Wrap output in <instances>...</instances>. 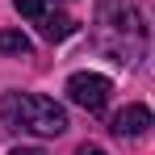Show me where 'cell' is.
I'll return each instance as SVG.
<instances>
[{
	"mask_svg": "<svg viewBox=\"0 0 155 155\" xmlns=\"http://www.w3.org/2000/svg\"><path fill=\"white\" fill-rule=\"evenodd\" d=\"M0 113H4L8 130H29L42 138H59L67 130V113L51 97H38V92H8L0 101Z\"/></svg>",
	"mask_w": 155,
	"mask_h": 155,
	"instance_id": "cell-1",
	"label": "cell"
},
{
	"mask_svg": "<svg viewBox=\"0 0 155 155\" xmlns=\"http://www.w3.org/2000/svg\"><path fill=\"white\" fill-rule=\"evenodd\" d=\"M34 42H29L21 29H0V54H29Z\"/></svg>",
	"mask_w": 155,
	"mask_h": 155,
	"instance_id": "cell-5",
	"label": "cell"
},
{
	"mask_svg": "<svg viewBox=\"0 0 155 155\" xmlns=\"http://www.w3.org/2000/svg\"><path fill=\"white\" fill-rule=\"evenodd\" d=\"M147 126H151V109H147V105H126V109L113 113V122H109V130H113L117 138H138V134H147Z\"/></svg>",
	"mask_w": 155,
	"mask_h": 155,
	"instance_id": "cell-3",
	"label": "cell"
},
{
	"mask_svg": "<svg viewBox=\"0 0 155 155\" xmlns=\"http://www.w3.org/2000/svg\"><path fill=\"white\" fill-rule=\"evenodd\" d=\"M13 155H46V151H42V147H17Z\"/></svg>",
	"mask_w": 155,
	"mask_h": 155,
	"instance_id": "cell-8",
	"label": "cell"
},
{
	"mask_svg": "<svg viewBox=\"0 0 155 155\" xmlns=\"http://www.w3.org/2000/svg\"><path fill=\"white\" fill-rule=\"evenodd\" d=\"M38 25H42V38H46V42H63V38H71V34H76V21H71V17H63V13H42V17H38Z\"/></svg>",
	"mask_w": 155,
	"mask_h": 155,
	"instance_id": "cell-4",
	"label": "cell"
},
{
	"mask_svg": "<svg viewBox=\"0 0 155 155\" xmlns=\"http://www.w3.org/2000/svg\"><path fill=\"white\" fill-rule=\"evenodd\" d=\"M76 155H109V151L97 147V143H84V147H76Z\"/></svg>",
	"mask_w": 155,
	"mask_h": 155,
	"instance_id": "cell-7",
	"label": "cell"
},
{
	"mask_svg": "<svg viewBox=\"0 0 155 155\" xmlns=\"http://www.w3.org/2000/svg\"><path fill=\"white\" fill-rule=\"evenodd\" d=\"M109 92H113V84L105 76H97V71H76V76L67 80V97H71L80 109H88V113H105Z\"/></svg>",
	"mask_w": 155,
	"mask_h": 155,
	"instance_id": "cell-2",
	"label": "cell"
},
{
	"mask_svg": "<svg viewBox=\"0 0 155 155\" xmlns=\"http://www.w3.org/2000/svg\"><path fill=\"white\" fill-rule=\"evenodd\" d=\"M13 8H17L21 17H34V21L46 13V8H42V0H13Z\"/></svg>",
	"mask_w": 155,
	"mask_h": 155,
	"instance_id": "cell-6",
	"label": "cell"
}]
</instances>
